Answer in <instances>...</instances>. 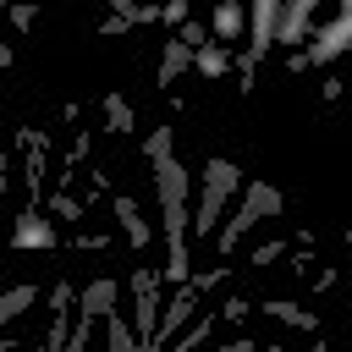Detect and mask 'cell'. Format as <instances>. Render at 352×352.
Here are the masks:
<instances>
[{
	"instance_id": "obj_19",
	"label": "cell",
	"mask_w": 352,
	"mask_h": 352,
	"mask_svg": "<svg viewBox=\"0 0 352 352\" xmlns=\"http://www.w3.org/2000/svg\"><path fill=\"white\" fill-rule=\"evenodd\" d=\"M209 324H214V314H204V319H192V324H187V330H182V336L170 341V346H176V352H192V346H198V341L209 336Z\"/></svg>"
},
{
	"instance_id": "obj_26",
	"label": "cell",
	"mask_w": 352,
	"mask_h": 352,
	"mask_svg": "<svg viewBox=\"0 0 352 352\" xmlns=\"http://www.w3.org/2000/svg\"><path fill=\"white\" fill-rule=\"evenodd\" d=\"M248 308H253V302H242V297H231V302H226V308H220V314H226V319H242V314H248Z\"/></svg>"
},
{
	"instance_id": "obj_6",
	"label": "cell",
	"mask_w": 352,
	"mask_h": 352,
	"mask_svg": "<svg viewBox=\"0 0 352 352\" xmlns=\"http://www.w3.org/2000/svg\"><path fill=\"white\" fill-rule=\"evenodd\" d=\"M22 148H28V204H38L44 198V148H50V132L22 126Z\"/></svg>"
},
{
	"instance_id": "obj_24",
	"label": "cell",
	"mask_w": 352,
	"mask_h": 352,
	"mask_svg": "<svg viewBox=\"0 0 352 352\" xmlns=\"http://www.w3.org/2000/svg\"><path fill=\"white\" fill-rule=\"evenodd\" d=\"M280 253H286V242H258V248H253V264H275Z\"/></svg>"
},
{
	"instance_id": "obj_20",
	"label": "cell",
	"mask_w": 352,
	"mask_h": 352,
	"mask_svg": "<svg viewBox=\"0 0 352 352\" xmlns=\"http://www.w3.org/2000/svg\"><path fill=\"white\" fill-rule=\"evenodd\" d=\"M104 319H110V324H104V330H110V352H138V336L126 330V319H116V314H104Z\"/></svg>"
},
{
	"instance_id": "obj_23",
	"label": "cell",
	"mask_w": 352,
	"mask_h": 352,
	"mask_svg": "<svg viewBox=\"0 0 352 352\" xmlns=\"http://www.w3.org/2000/svg\"><path fill=\"white\" fill-rule=\"evenodd\" d=\"M160 22L182 28V22H187V0H170V6H160Z\"/></svg>"
},
{
	"instance_id": "obj_30",
	"label": "cell",
	"mask_w": 352,
	"mask_h": 352,
	"mask_svg": "<svg viewBox=\"0 0 352 352\" xmlns=\"http://www.w3.org/2000/svg\"><path fill=\"white\" fill-rule=\"evenodd\" d=\"M0 352H11V341H0Z\"/></svg>"
},
{
	"instance_id": "obj_22",
	"label": "cell",
	"mask_w": 352,
	"mask_h": 352,
	"mask_svg": "<svg viewBox=\"0 0 352 352\" xmlns=\"http://www.w3.org/2000/svg\"><path fill=\"white\" fill-rule=\"evenodd\" d=\"M176 44H187V50H204V44H209V33H204V22H182V33H176Z\"/></svg>"
},
{
	"instance_id": "obj_7",
	"label": "cell",
	"mask_w": 352,
	"mask_h": 352,
	"mask_svg": "<svg viewBox=\"0 0 352 352\" xmlns=\"http://www.w3.org/2000/svg\"><path fill=\"white\" fill-rule=\"evenodd\" d=\"M308 22H314V0H292V6H280V16H275V44H302Z\"/></svg>"
},
{
	"instance_id": "obj_5",
	"label": "cell",
	"mask_w": 352,
	"mask_h": 352,
	"mask_svg": "<svg viewBox=\"0 0 352 352\" xmlns=\"http://www.w3.org/2000/svg\"><path fill=\"white\" fill-rule=\"evenodd\" d=\"M192 302H198V292H192V280H187V286H176V297H170V302L160 308V324H154V341H148L143 352H160L165 341H176V330H182V324L192 319Z\"/></svg>"
},
{
	"instance_id": "obj_29",
	"label": "cell",
	"mask_w": 352,
	"mask_h": 352,
	"mask_svg": "<svg viewBox=\"0 0 352 352\" xmlns=\"http://www.w3.org/2000/svg\"><path fill=\"white\" fill-rule=\"evenodd\" d=\"M6 170H11V160H6V148H0V182H6Z\"/></svg>"
},
{
	"instance_id": "obj_10",
	"label": "cell",
	"mask_w": 352,
	"mask_h": 352,
	"mask_svg": "<svg viewBox=\"0 0 352 352\" xmlns=\"http://www.w3.org/2000/svg\"><path fill=\"white\" fill-rule=\"evenodd\" d=\"M346 33H352V16H341L336 28H324V33H319V44H314L302 60H308V66H324V60H336V55L346 50Z\"/></svg>"
},
{
	"instance_id": "obj_16",
	"label": "cell",
	"mask_w": 352,
	"mask_h": 352,
	"mask_svg": "<svg viewBox=\"0 0 352 352\" xmlns=\"http://www.w3.org/2000/svg\"><path fill=\"white\" fill-rule=\"evenodd\" d=\"M264 314H270V319H280V324H297V330H314V324H319V319H314L308 308H297V302H286V297L264 302Z\"/></svg>"
},
{
	"instance_id": "obj_14",
	"label": "cell",
	"mask_w": 352,
	"mask_h": 352,
	"mask_svg": "<svg viewBox=\"0 0 352 352\" xmlns=\"http://www.w3.org/2000/svg\"><path fill=\"white\" fill-rule=\"evenodd\" d=\"M192 66H198L204 77H226V72H231V50H226V44H204V50H192Z\"/></svg>"
},
{
	"instance_id": "obj_13",
	"label": "cell",
	"mask_w": 352,
	"mask_h": 352,
	"mask_svg": "<svg viewBox=\"0 0 352 352\" xmlns=\"http://www.w3.org/2000/svg\"><path fill=\"white\" fill-rule=\"evenodd\" d=\"M33 297H38V286H11V292H0V324H11V319H22L28 308H33Z\"/></svg>"
},
{
	"instance_id": "obj_2",
	"label": "cell",
	"mask_w": 352,
	"mask_h": 352,
	"mask_svg": "<svg viewBox=\"0 0 352 352\" xmlns=\"http://www.w3.org/2000/svg\"><path fill=\"white\" fill-rule=\"evenodd\" d=\"M236 192H242V170H236L231 160H220V154H214V160L204 165V192H198V209L187 214V236H192V231H198V236H209V231L220 226V209H226Z\"/></svg>"
},
{
	"instance_id": "obj_4",
	"label": "cell",
	"mask_w": 352,
	"mask_h": 352,
	"mask_svg": "<svg viewBox=\"0 0 352 352\" xmlns=\"http://www.w3.org/2000/svg\"><path fill=\"white\" fill-rule=\"evenodd\" d=\"M154 324H160V275L138 264L132 270V336H138V346L154 341Z\"/></svg>"
},
{
	"instance_id": "obj_8",
	"label": "cell",
	"mask_w": 352,
	"mask_h": 352,
	"mask_svg": "<svg viewBox=\"0 0 352 352\" xmlns=\"http://www.w3.org/2000/svg\"><path fill=\"white\" fill-rule=\"evenodd\" d=\"M116 292H121V286H116L110 275H104V280H88V286L77 292V308H72V314H82V319H99V314H116Z\"/></svg>"
},
{
	"instance_id": "obj_18",
	"label": "cell",
	"mask_w": 352,
	"mask_h": 352,
	"mask_svg": "<svg viewBox=\"0 0 352 352\" xmlns=\"http://www.w3.org/2000/svg\"><path fill=\"white\" fill-rule=\"evenodd\" d=\"M104 121H110V132H132V104L121 94H104Z\"/></svg>"
},
{
	"instance_id": "obj_25",
	"label": "cell",
	"mask_w": 352,
	"mask_h": 352,
	"mask_svg": "<svg viewBox=\"0 0 352 352\" xmlns=\"http://www.w3.org/2000/svg\"><path fill=\"white\" fill-rule=\"evenodd\" d=\"M6 16H11V28H33V16H38V11H33V6H11Z\"/></svg>"
},
{
	"instance_id": "obj_9",
	"label": "cell",
	"mask_w": 352,
	"mask_h": 352,
	"mask_svg": "<svg viewBox=\"0 0 352 352\" xmlns=\"http://www.w3.org/2000/svg\"><path fill=\"white\" fill-rule=\"evenodd\" d=\"M110 209H116V226L126 231V242H132V248H148V242H154V231H148V220L138 214V204H132L126 192H116V198H110Z\"/></svg>"
},
{
	"instance_id": "obj_3",
	"label": "cell",
	"mask_w": 352,
	"mask_h": 352,
	"mask_svg": "<svg viewBox=\"0 0 352 352\" xmlns=\"http://www.w3.org/2000/svg\"><path fill=\"white\" fill-rule=\"evenodd\" d=\"M270 214H280V192L270 187V182H248L242 187V204H236V214L226 220V231H220V253H231L258 220H270Z\"/></svg>"
},
{
	"instance_id": "obj_12",
	"label": "cell",
	"mask_w": 352,
	"mask_h": 352,
	"mask_svg": "<svg viewBox=\"0 0 352 352\" xmlns=\"http://www.w3.org/2000/svg\"><path fill=\"white\" fill-rule=\"evenodd\" d=\"M187 66H192V50L170 38V44H165V55H160V88H170V82H176Z\"/></svg>"
},
{
	"instance_id": "obj_17",
	"label": "cell",
	"mask_w": 352,
	"mask_h": 352,
	"mask_svg": "<svg viewBox=\"0 0 352 352\" xmlns=\"http://www.w3.org/2000/svg\"><path fill=\"white\" fill-rule=\"evenodd\" d=\"M143 154H148V165H154V160H170V154H176V126H154L148 143H143Z\"/></svg>"
},
{
	"instance_id": "obj_15",
	"label": "cell",
	"mask_w": 352,
	"mask_h": 352,
	"mask_svg": "<svg viewBox=\"0 0 352 352\" xmlns=\"http://www.w3.org/2000/svg\"><path fill=\"white\" fill-rule=\"evenodd\" d=\"M209 28H214L220 38H236V33L248 28V11H242V6H226V0H220V6H214V16H209Z\"/></svg>"
},
{
	"instance_id": "obj_31",
	"label": "cell",
	"mask_w": 352,
	"mask_h": 352,
	"mask_svg": "<svg viewBox=\"0 0 352 352\" xmlns=\"http://www.w3.org/2000/svg\"><path fill=\"white\" fill-rule=\"evenodd\" d=\"M264 352H280V346H264Z\"/></svg>"
},
{
	"instance_id": "obj_1",
	"label": "cell",
	"mask_w": 352,
	"mask_h": 352,
	"mask_svg": "<svg viewBox=\"0 0 352 352\" xmlns=\"http://www.w3.org/2000/svg\"><path fill=\"white\" fill-rule=\"evenodd\" d=\"M154 182H160V214H165V280L170 286H187L192 280V258H187V214H192V204H187V187H192V176H187V165L170 154V160H154Z\"/></svg>"
},
{
	"instance_id": "obj_28",
	"label": "cell",
	"mask_w": 352,
	"mask_h": 352,
	"mask_svg": "<svg viewBox=\"0 0 352 352\" xmlns=\"http://www.w3.org/2000/svg\"><path fill=\"white\" fill-rule=\"evenodd\" d=\"M11 60H16V55H11V44H0V66H11Z\"/></svg>"
},
{
	"instance_id": "obj_21",
	"label": "cell",
	"mask_w": 352,
	"mask_h": 352,
	"mask_svg": "<svg viewBox=\"0 0 352 352\" xmlns=\"http://www.w3.org/2000/svg\"><path fill=\"white\" fill-rule=\"evenodd\" d=\"M50 214H60V220H82V204H77L72 192H55V198H50Z\"/></svg>"
},
{
	"instance_id": "obj_11",
	"label": "cell",
	"mask_w": 352,
	"mask_h": 352,
	"mask_svg": "<svg viewBox=\"0 0 352 352\" xmlns=\"http://www.w3.org/2000/svg\"><path fill=\"white\" fill-rule=\"evenodd\" d=\"M11 236H16V248H55V226H50L38 209H28V214L16 220V231H11Z\"/></svg>"
},
{
	"instance_id": "obj_27",
	"label": "cell",
	"mask_w": 352,
	"mask_h": 352,
	"mask_svg": "<svg viewBox=\"0 0 352 352\" xmlns=\"http://www.w3.org/2000/svg\"><path fill=\"white\" fill-rule=\"evenodd\" d=\"M226 352H258V346H253V341H231Z\"/></svg>"
}]
</instances>
